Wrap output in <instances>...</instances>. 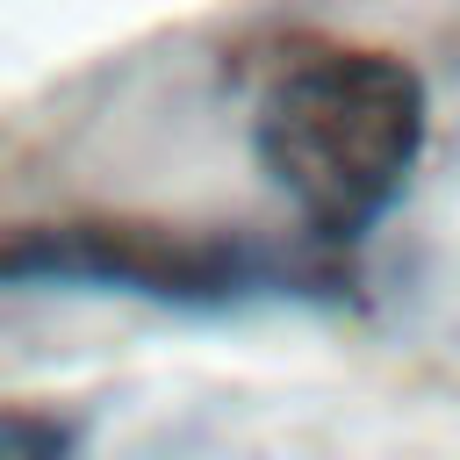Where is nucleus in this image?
<instances>
[{
  "label": "nucleus",
  "mask_w": 460,
  "mask_h": 460,
  "mask_svg": "<svg viewBox=\"0 0 460 460\" xmlns=\"http://www.w3.org/2000/svg\"><path fill=\"white\" fill-rule=\"evenodd\" d=\"M252 144L309 230L359 237L417 165L424 86L388 50H309L259 93Z\"/></svg>",
  "instance_id": "obj_1"
},
{
  "label": "nucleus",
  "mask_w": 460,
  "mask_h": 460,
  "mask_svg": "<svg viewBox=\"0 0 460 460\" xmlns=\"http://www.w3.org/2000/svg\"><path fill=\"white\" fill-rule=\"evenodd\" d=\"M266 280L244 244L137 230V223H36L0 244V288H129L158 302H230Z\"/></svg>",
  "instance_id": "obj_2"
},
{
  "label": "nucleus",
  "mask_w": 460,
  "mask_h": 460,
  "mask_svg": "<svg viewBox=\"0 0 460 460\" xmlns=\"http://www.w3.org/2000/svg\"><path fill=\"white\" fill-rule=\"evenodd\" d=\"M0 460H65V424L36 410H0Z\"/></svg>",
  "instance_id": "obj_3"
}]
</instances>
